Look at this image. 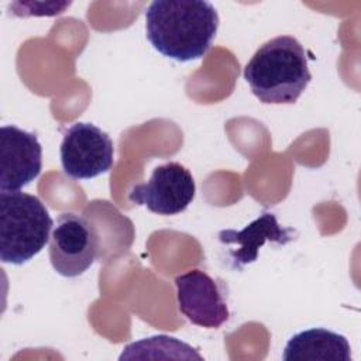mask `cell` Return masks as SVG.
<instances>
[{"label": "cell", "mask_w": 361, "mask_h": 361, "mask_svg": "<svg viewBox=\"0 0 361 361\" xmlns=\"http://www.w3.org/2000/svg\"><path fill=\"white\" fill-rule=\"evenodd\" d=\"M42 166V148L35 134L16 126L0 130V192H17L34 180Z\"/></svg>", "instance_id": "8"}, {"label": "cell", "mask_w": 361, "mask_h": 361, "mask_svg": "<svg viewBox=\"0 0 361 361\" xmlns=\"http://www.w3.org/2000/svg\"><path fill=\"white\" fill-rule=\"evenodd\" d=\"M179 312L193 324L219 329L230 312L219 283L204 271L192 269L175 278Z\"/></svg>", "instance_id": "7"}, {"label": "cell", "mask_w": 361, "mask_h": 361, "mask_svg": "<svg viewBox=\"0 0 361 361\" xmlns=\"http://www.w3.org/2000/svg\"><path fill=\"white\" fill-rule=\"evenodd\" d=\"M282 358L285 361H351V348L343 334L313 327L290 337Z\"/></svg>", "instance_id": "10"}, {"label": "cell", "mask_w": 361, "mask_h": 361, "mask_svg": "<svg viewBox=\"0 0 361 361\" xmlns=\"http://www.w3.org/2000/svg\"><path fill=\"white\" fill-rule=\"evenodd\" d=\"M120 360L133 358H185V360H203V357L189 344L169 336H152L128 344Z\"/></svg>", "instance_id": "11"}, {"label": "cell", "mask_w": 361, "mask_h": 361, "mask_svg": "<svg viewBox=\"0 0 361 361\" xmlns=\"http://www.w3.org/2000/svg\"><path fill=\"white\" fill-rule=\"evenodd\" d=\"M196 185L192 173L179 162H166L154 168L148 182L134 185L130 202L147 206L152 213L172 216L183 212L193 200Z\"/></svg>", "instance_id": "6"}, {"label": "cell", "mask_w": 361, "mask_h": 361, "mask_svg": "<svg viewBox=\"0 0 361 361\" xmlns=\"http://www.w3.org/2000/svg\"><path fill=\"white\" fill-rule=\"evenodd\" d=\"M99 251L94 226L80 214L62 213L49 238V261L62 276L75 278L86 272Z\"/></svg>", "instance_id": "4"}, {"label": "cell", "mask_w": 361, "mask_h": 361, "mask_svg": "<svg viewBox=\"0 0 361 361\" xmlns=\"http://www.w3.org/2000/svg\"><path fill=\"white\" fill-rule=\"evenodd\" d=\"M219 14L204 0H155L145 11V32L164 56L179 62L203 58L216 37Z\"/></svg>", "instance_id": "1"}, {"label": "cell", "mask_w": 361, "mask_h": 361, "mask_svg": "<svg viewBox=\"0 0 361 361\" xmlns=\"http://www.w3.org/2000/svg\"><path fill=\"white\" fill-rule=\"evenodd\" d=\"M54 221L39 197L24 192L0 193V259L21 265L51 238Z\"/></svg>", "instance_id": "3"}, {"label": "cell", "mask_w": 361, "mask_h": 361, "mask_svg": "<svg viewBox=\"0 0 361 361\" xmlns=\"http://www.w3.org/2000/svg\"><path fill=\"white\" fill-rule=\"evenodd\" d=\"M244 79L264 104H292L312 80L306 52L290 35L262 44L244 68Z\"/></svg>", "instance_id": "2"}, {"label": "cell", "mask_w": 361, "mask_h": 361, "mask_svg": "<svg viewBox=\"0 0 361 361\" xmlns=\"http://www.w3.org/2000/svg\"><path fill=\"white\" fill-rule=\"evenodd\" d=\"M63 172L73 179H92L109 172L114 164L113 141L92 123H75L61 142Z\"/></svg>", "instance_id": "5"}, {"label": "cell", "mask_w": 361, "mask_h": 361, "mask_svg": "<svg viewBox=\"0 0 361 361\" xmlns=\"http://www.w3.org/2000/svg\"><path fill=\"white\" fill-rule=\"evenodd\" d=\"M295 235L296 231L289 227H282L275 214L271 212H264L243 230L226 228L217 234L221 244L234 245L228 254L233 261V268L237 269H240L243 265L254 262L258 258L259 248L267 241L285 245L295 240Z\"/></svg>", "instance_id": "9"}]
</instances>
